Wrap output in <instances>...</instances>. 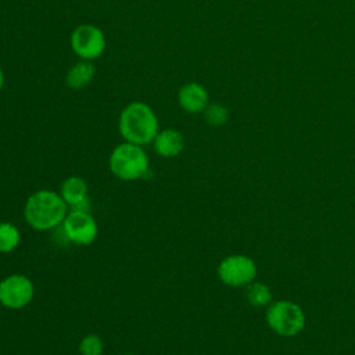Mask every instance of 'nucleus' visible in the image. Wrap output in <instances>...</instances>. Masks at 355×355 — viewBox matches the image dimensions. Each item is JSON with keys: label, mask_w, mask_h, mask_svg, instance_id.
<instances>
[{"label": "nucleus", "mask_w": 355, "mask_h": 355, "mask_svg": "<svg viewBox=\"0 0 355 355\" xmlns=\"http://www.w3.org/2000/svg\"><path fill=\"white\" fill-rule=\"evenodd\" d=\"M68 204L54 190L40 189L29 194L24 205L25 222L37 232H49L62 225Z\"/></svg>", "instance_id": "1"}, {"label": "nucleus", "mask_w": 355, "mask_h": 355, "mask_svg": "<svg viewBox=\"0 0 355 355\" xmlns=\"http://www.w3.org/2000/svg\"><path fill=\"white\" fill-rule=\"evenodd\" d=\"M118 130L125 141L139 146L151 144L159 132V122L155 111L144 101L128 103L118 118Z\"/></svg>", "instance_id": "2"}, {"label": "nucleus", "mask_w": 355, "mask_h": 355, "mask_svg": "<svg viewBox=\"0 0 355 355\" xmlns=\"http://www.w3.org/2000/svg\"><path fill=\"white\" fill-rule=\"evenodd\" d=\"M108 166L111 173L119 180L133 182L148 173L150 159L143 146L123 140L112 148Z\"/></svg>", "instance_id": "3"}, {"label": "nucleus", "mask_w": 355, "mask_h": 355, "mask_svg": "<svg viewBox=\"0 0 355 355\" xmlns=\"http://www.w3.org/2000/svg\"><path fill=\"white\" fill-rule=\"evenodd\" d=\"M266 322L279 336L291 337L304 329L305 315L301 306L295 302L280 300L268 306Z\"/></svg>", "instance_id": "4"}, {"label": "nucleus", "mask_w": 355, "mask_h": 355, "mask_svg": "<svg viewBox=\"0 0 355 355\" xmlns=\"http://www.w3.org/2000/svg\"><path fill=\"white\" fill-rule=\"evenodd\" d=\"M71 49L79 60L96 61L107 47L105 33L94 24H80L71 33Z\"/></svg>", "instance_id": "5"}, {"label": "nucleus", "mask_w": 355, "mask_h": 355, "mask_svg": "<svg viewBox=\"0 0 355 355\" xmlns=\"http://www.w3.org/2000/svg\"><path fill=\"white\" fill-rule=\"evenodd\" d=\"M35 295L33 282L21 273H12L0 280V304L18 311L28 306Z\"/></svg>", "instance_id": "6"}, {"label": "nucleus", "mask_w": 355, "mask_h": 355, "mask_svg": "<svg viewBox=\"0 0 355 355\" xmlns=\"http://www.w3.org/2000/svg\"><path fill=\"white\" fill-rule=\"evenodd\" d=\"M61 229L64 236L76 245H89L98 234V226L94 216L85 209L72 208L68 211Z\"/></svg>", "instance_id": "7"}, {"label": "nucleus", "mask_w": 355, "mask_h": 355, "mask_svg": "<svg viewBox=\"0 0 355 355\" xmlns=\"http://www.w3.org/2000/svg\"><path fill=\"white\" fill-rule=\"evenodd\" d=\"M220 282L229 287H245L257 276L255 262L243 254H233L223 258L218 265Z\"/></svg>", "instance_id": "8"}, {"label": "nucleus", "mask_w": 355, "mask_h": 355, "mask_svg": "<svg viewBox=\"0 0 355 355\" xmlns=\"http://www.w3.org/2000/svg\"><path fill=\"white\" fill-rule=\"evenodd\" d=\"M209 103L207 89L197 82H187L178 92V104L187 114H200Z\"/></svg>", "instance_id": "9"}, {"label": "nucleus", "mask_w": 355, "mask_h": 355, "mask_svg": "<svg viewBox=\"0 0 355 355\" xmlns=\"http://www.w3.org/2000/svg\"><path fill=\"white\" fill-rule=\"evenodd\" d=\"M151 144L159 157L175 158L184 150V136L175 128H165L159 129Z\"/></svg>", "instance_id": "10"}, {"label": "nucleus", "mask_w": 355, "mask_h": 355, "mask_svg": "<svg viewBox=\"0 0 355 355\" xmlns=\"http://www.w3.org/2000/svg\"><path fill=\"white\" fill-rule=\"evenodd\" d=\"M58 193L61 194L64 201L68 204V207H72L75 209L89 211V208L86 207L89 204V198H87L89 187L83 178L68 176L67 179L62 180Z\"/></svg>", "instance_id": "11"}, {"label": "nucleus", "mask_w": 355, "mask_h": 355, "mask_svg": "<svg viewBox=\"0 0 355 355\" xmlns=\"http://www.w3.org/2000/svg\"><path fill=\"white\" fill-rule=\"evenodd\" d=\"M96 75V67L93 61L79 60L69 67L65 75V85L71 90H82L92 83Z\"/></svg>", "instance_id": "12"}, {"label": "nucleus", "mask_w": 355, "mask_h": 355, "mask_svg": "<svg viewBox=\"0 0 355 355\" xmlns=\"http://www.w3.org/2000/svg\"><path fill=\"white\" fill-rule=\"evenodd\" d=\"M21 243L19 229L7 220L0 222V254H10L18 248Z\"/></svg>", "instance_id": "13"}, {"label": "nucleus", "mask_w": 355, "mask_h": 355, "mask_svg": "<svg viewBox=\"0 0 355 355\" xmlns=\"http://www.w3.org/2000/svg\"><path fill=\"white\" fill-rule=\"evenodd\" d=\"M245 297L254 306H266L272 301L270 288L261 282H251L245 286Z\"/></svg>", "instance_id": "14"}, {"label": "nucleus", "mask_w": 355, "mask_h": 355, "mask_svg": "<svg viewBox=\"0 0 355 355\" xmlns=\"http://www.w3.org/2000/svg\"><path fill=\"white\" fill-rule=\"evenodd\" d=\"M202 112H204L205 122L211 126H216V128L222 126L229 119V111L220 103H208V105Z\"/></svg>", "instance_id": "15"}, {"label": "nucleus", "mask_w": 355, "mask_h": 355, "mask_svg": "<svg viewBox=\"0 0 355 355\" xmlns=\"http://www.w3.org/2000/svg\"><path fill=\"white\" fill-rule=\"evenodd\" d=\"M104 343L97 334H87L79 343L80 355H103Z\"/></svg>", "instance_id": "16"}, {"label": "nucleus", "mask_w": 355, "mask_h": 355, "mask_svg": "<svg viewBox=\"0 0 355 355\" xmlns=\"http://www.w3.org/2000/svg\"><path fill=\"white\" fill-rule=\"evenodd\" d=\"M4 83H6V75H4V71H3V68H1V65H0V92H1L3 87H4Z\"/></svg>", "instance_id": "17"}, {"label": "nucleus", "mask_w": 355, "mask_h": 355, "mask_svg": "<svg viewBox=\"0 0 355 355\" xmlns=\"http://www.w3.org/2000/svg\"><path fill=\"white\" fill-rule=\"evenodd\" d=\"M122 355H135V354H130V352H126V354H122Z\"/></svg>", "instance_id": "18"}]
</instances>
